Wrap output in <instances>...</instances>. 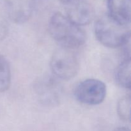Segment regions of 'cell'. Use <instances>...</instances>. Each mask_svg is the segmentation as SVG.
Wrapping results in <instances>:
<instances>
[{"label": "cell", "instance_id": "1", "mask_svg": "<svg viewBox=\"0 0 131 131\" xmlns=\"http://www.w3.org/2000/svg\"><path fill=\"white\" fill-rule=\"evenodd\" d=\"M49 31L60 47L70 49L74 50L80 47L86 39L83 29L60 12L55 13L51 16L49 22Z\"/></svg>", "mask_w": 131, "mask_h": 131}, {"label": "cell", "instance_id": "2", "mask_svg": "<svg viewBox=\"0 0 131 131\" xmlns=\"http://www.w3.org/2000/svg\"><path fill=\"white\" fill-rule=\"evenodd\" d=\"M95 35L99 42L109 48L127 46L130 40L129 25L121 24L108 14L97 19L94 26Z\"/></svg>", "mask_w": 131, "mask_h": 131}, {"label": "cell", "instance_id": "3", "mask_svg": "<svg viewBox=\"0 0 131 131\" xmlns=\"http://www.w3.org/2000/svg\"><path fill=\"white\" fill-rule=\"evenodd\" d=\"M51 68L56 76L63 80L75 77L79 71V64L74 50L62 47L56 49L51 58Z\"/></svg>", "mask_w": 131, "mask_h": 131}, {"label": "cell", "instance_id": "4", "mask_svg": "<svg viewBox=\"0 0 131 131\" xmlns=\"http://www.w3.org/2000/svg\"><path fill=\"white\" fill-rule=\"evenodd\" d=\"M106 92V86L103 82L99 79H88L77 86L74 94L81 103L95 106L104 101Z\"/></svg>", "mask_w": 131, "mask_h": 131}, {"label": "cell", "instance_id": "5", "mask_svg": "<svg viewBox=\"0 0 131 131\" xmlns=\"http://www.w3.org/2000/svg\"><path fill=\"white\" fill-rule=\"evenodd\" d=\"M67 5L66 16L78 26L88 25L94 18V8L86 0H74Z\"/></svg>", "mask_w": 131, "mask_h": 131}, {"label": "cell", "instance_id": "6", "mask_svg": "<svg viewBox=\"0 0 131 131\" xmlns=\"http://www.w3.org/2000/svg\"><path fill=\"white\" fill-rule=\"evenodd\" d=\"M7 13L12 20L23 23L31 16L35 0H5Z\"/></svg>", "mask_w": 131, "mask_h": 131}, {"label": "cell", "instance_id": "7", "mask_svg": "<svg viewBox=\"0 0 131 131\" xmlns=\"http://www.w3.org/2000/svg\"><path fill=\"white\" fill-rule=\"evenodd\" d=\"M108 14L121 24L129 25L131 19V0H107Z\"/></svg>", "mask_w": 131, "mask_h": 131}, {"label": "cell", "instance_id": "8", "mask_svg": "<svg viewBox=\"0 0 131 131\" xmlns=\"http://www.w3.org/2000/svg\"><path fill=\"white\" fill-rule=\"evenodd\" d=\"M115 79L121 87L130 89L131 87L130 58H125L117 67L115 72Z\"/></svg>", "mask_w": 131, "mask_h": 131}, {"label": "cell", "instance_id": "9", "mask_svg": "<svg viewBox=\"0 0 131 131\" xmlns=\"http://www.w3.org/2000/svg\"><path fill=\"white\" fill-rule=\"evenodd\" d=\"M11 84V70L7 60L0 55V92L9 89Z\"/></svg>", "mask_w": 131, "mask_h": 131}, {"label": "cell", "instance_id": "10", "mask_svg": "<svg viewBox=\"0 0 131 131\" xmlns=\"http://www.w3.org/2000/svg\"><path fill=\"white\" fill-rule=\"evenodd\" d=\"M117 113L122 120L129 121L131 116V97L130 95L124 96L117 104Z\"/></svg>", "mask_w": 131, "mask_h": 131}, {"label": "cell", "instance_id": "11", "mask_svg": "<svg viewBox=\"0 0 131 131\" xmlns=\"http://www.w3.org/2000/svg\"><path fill=\"white\" fill-rule=\"evenodd\" d=\"M114 131H130V129L129 128L124 127H118L117 129H115Z\"/></svg>", "mask_w": 131, "mask_h": 131}, {"label": "cell", "instance_id": "12", "mask_svg": "<svg viewBox=\"0 0 131 131\" xmlns=\"http://www.w3.org/2000/svg\"><path fill=\"white\" fill-rule=\"evenodd\" d=\"M59 1H60L61 2H62L63 3L67 5V4H69V3H70L72 2V1H74V0H59Z\"/></svg>", "mask_w": 131, "mask_h": 131}]
</instances>
